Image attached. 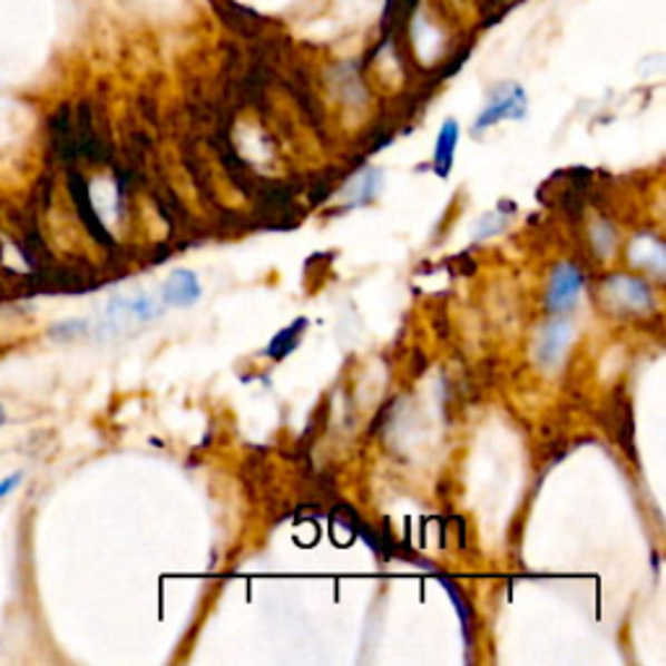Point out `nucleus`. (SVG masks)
I'll return each mask as SVG.
<instances>
[{
	"mask_svg": "<svg viewBox=\"0 0 666 666\" xmlns=\"http://www.w3.org/2000/svg\"><path fill=\"white\" fill-rule=\"evenodd\" d=\"M572 342V325L568 321H552L539 331L537 339V360L545 370H555L560 365L565 352Z\"/></svg>",
	"mask_w": 666,
	"mask_h": 666,
	"instance_id": "20e7f679",
	"label": "nucleus"
},
{
	"mask_svg": "<svg viewBox=\"0 0 666 666\" xmlns=\"http://www.w3.org/2000/svg\"><path fill=\"white\" fill-rule=\"evenodd\" d=\"M604 294H607L611 305H615L619 313L640 315V313H648L650 305H654V292H650L648 282H643V278H635V276H625V274L609 276L607 284H604Z\"/></svg>",
	"mask_w": 666,
	"mask_h": 666,
	"instance_id": "f257e3e1",
	"label": "nucleus"
},
{
	"mask_svg": "<svg viewBox=\"0 0 666 666\" xmlns=\"http://www.w3.org/2000/svg\"><path fill=\"white\" fill-rule=\"evenodd\" d=\"M6 422V412H3V407H0V424Z\"/></svg>",
	"mask_w": 666,
	"mask_h": 666,
	"instance_id": "9b49d317",
	"label": "nucleus"
},
{
	"mask_svg": "<svg viewBox=\"0 0 666 666\" xmlns=\"http://www.w3.org/2000/svg\"><path fill=\"white\" fill-rule=\"evenodd\" d=\"M584 286H586L584 271L572 266V263H560V266L555 268L552 278H549L547 307L552 310V313H568V310L578 302Z\"/></svg>",
	"mask_w": 666,
	"mask_h": 666,
	"instance_id": "7ed1b4c3",
	"label": "nucleus"
},
{
	"mask_svg": "<svg viewBox=\"0 0 666 666\" xmlns=\"http://www.w3.org/2000/svg\"><path fill=\"white\" fill-rule=\"evenodd\" d=\"M378 188H381V173L378 169H368V173H362L358 177V183H352V204L360 206V204H368V200L375 198Z\"/></svg>",
	"mask_w": 666,
	"mask_h": 666,
	"instance_id": "6e6552de",
	"label": "nucleus"
},
{
	"mask_svg": "<svg viewBox=\"0 0 666 666\" xmlns=\"http://www.w3.org/2000/svg\"><path fill=\"white\" fill-rule=\"evenodd\" d=\"M165 297L167 305L173 307H190L196 305L198 297H200V284L193 271H175L173 276L167 278L165 284Z\"/></svg>",
	"mask_w": 666,
	"mask_h": 666,
	"instance_id": "423d86ee",
	"label": "nucleus"
},
{
	"mask_svg": "<svg viewBox=\"0 0 666 666\" xmlns=\"http://www.w3.org/2000/svg\"><path fill=\"white\" fill-rule=\"evenodd\" d=\"M302 329H305V321H297L294 325H290V329H284L282 333H278L274 342L268 344V350H266L268 358L278 360V358H284V354H290L300 342Z\"/></svg>",
	"mask_w": 666,
	"mask_h": 666,
	"instance_id": "1a4fd4ad",
	"label": "nucleus"
},
{
	"mask_svg": "<svg viewBox=\"0 0 666 666\" xmlns=\"http://www.w3.org/2000/svg\"><path fill=\"white\" fill-rule=\"evenodd\" d=\"M459 136H461L459 123L445 120L443 128H440V134H438V141H435V159H432V169H435V175L448 177V173H451L456 149H459Z\"/></svg>",
	"mask_w": 666,
	"mask_h": 666,
	"instance_id": "0eeeda50",
	"label": "nucleus"
},
{
	"mask_svg": "<svg viewBox=\"0 0 666 666\" xmlns=\"http://www.w3.org/2000/svg\"><path fill=\"white\" fill-rule=\"evenodd\" d=\"M68 188H71V198H74V206L76 212H79L84 227H87L91 235H95L102 245H110L112 239L107 235L102 219H99L95 204H91V193H89V185L84 180L81 173H68Z\"/></svg>",
	"mask_w": 666,
	"mask_h": 666,
	"instance_id": "39448f33",
	"label": "nucleus"
},
{
	"mask_svg": "<svg viewBox=\"0 0 666 666\" xmlns=\"http://www.w3.org/2000/svg\"><path fill=\"white\" fill-rule=\"evenodd\" d=\"M502 224H506V219H502L500 214H490V216H484V219H482V229L477 232V237H479V239H484V237L494 235V232H500Z\"/></svg>",
	"mask_w": 666,
	"mask_h": 666,
	"instance_id": "9d476101",
	"label": "nucleus"
},
{
	"mask_svg": "<svg viewBox=\"0 0 666 666\" xmlns=\"http://www.w3.org/2000/svg\"><path fill=\"white\" fill-rule=\"evenodd\" d=\"M523 115H526V91L521 87H516V84H506V87L494 91L490 105H487L482 115L477 118L474 134L487 130L500 120H521Z\"/></svg>",
	"mask_w": 666,
	"mask_h": 666,
	"instance_id": "f03ea898",
	"label": "nucleus"
}]
</instances>
